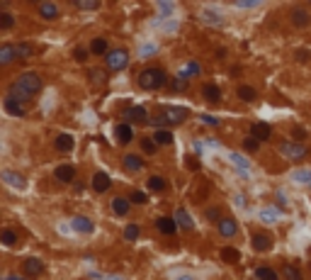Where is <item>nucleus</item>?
Returning <instances> with one entry per match:
<instances>
[{
  "mask_svg": "<svg viewBox=\"0 0 311 280\" xmlns=\"http://www.w3.org/2000/svg\"><path fill=\"white\" fill-rule=\"evenodd\" d=\"M136 83L141 90H161L163 85H168V73L163 71V68H156V66H148V68H143L141 73H139V78H136Z\"/></svg>",
  "mask_w": 311,
  "mask_h": 280,
  "instance_id": "nucleus-1",
  "label": "nucleus"
},
{
  "mask_svg": "<svg viewBox=\"0 0 311 280\" xmlns=\"http://www.w3.org/2000/svg\"><path fill=\"white\" fill-rule=\"evenodd\" d=\"M190 117V110L187 108H173V105H166L163 110L158 112V119L156 124H180Z\"/></svg>",
  "mask_w": 311,
  "mask_h": 280,
  "instance_id": "nucleus-2",
  "label": "nucleus"
},
{
  "mask_svg": "<svg viewBox=\"0 0 311 280\" xmlns=\"http://www.w3.org/2000/svg\"><path fill=\"white\" fill-rule=\"evenodd\" d=\"M105 61H107L110 71H124L127 63H129V52L127 49H110V54L105 56Z\"/></svg>",
  "mask_w": 311,
  "mask_h": 280,
  "instance_id": "nucleus-3",
  "label": "nucleus"
},
{
  "mask_svg": "<svg viewBox=\"0 0 311 280\" xmlns=\"http://www.w3.org/2000/svg\"><path fill=\"white\" fill-rule=\"evenodd\" d=\"M17 83L22 85V88L27 90L29 95H37V93L42 90L44 81H42V76H39V73H34V71H27V73L17 76Z\"/></svg>",
  "mask_w": 311,
  "mask_h": 280,
  "instance_id": "nucleus-4",
  "label": "nucleus"
},
{
  "mask_svg": "<svg viewBox=\"0 0 311 280\" xmlns=\"http://www.w3.org/2000/svg\"><path fill=\"white\" fill-rule=\"evenodd\" d=\"M280 154H284L287 159H304V156H309V149L304 146V144H299V141H284L280 144Z\"/></svg>",
  "mask_w": 311,
  "mask_h": 280,
  "instance_id": "nucleus-5",
  "label": "nucleus"
},
{
  "mask_svg": "<svg viewBox=\"0 0 311 280\" xmlns=\"http://www.w3.org/2000/svg\"><path fill=\"white\" fill-rule=\"evenodd\" d=\"M289 20H292L294 27H299V29H304L311 25V15H309L307 7H292V10H289Z\"/></svg>",
  "mask_w": 311,
  "mask_h": 280,
  "instance_id": "nucleus-6",
  "label": "nucleus"
},
{
  "mask_svg": "<svg viewBox=\"0 0 311 280\" xmlns=\"http://www.w3.org/2000/svg\"><path fill=\"white\" fill-rule=\"evenodd\" d=\"M156 229H158L161 234H166V236H175L180 226L175 222V217H168V215H166V217H158V220H156Z\"/></svg>",
  "mask_w": 311,
  "mask_h": 280,
  "instance_id": "nucleus-7",
  "label": "nucleus"
},
{
  "mask_svg": "<svg viewBox=\"0 0 311 280\" xmlns=\"http://www.w3.org/2000/svg\"><path fill=\"white\" fill-rule=\"evenodd\" d=\"M217 229H219V236H224V239H233V236L238 234V222H236L233 217H224L222 222L217 224Z\"/></svg>",
  "mask_w": 311,
  "mask_h": 280,
  "instance_id": "nucleus-8",
  "label": "nucleus"
},
{
  "mask_svg": "<svg viewBox=\"0 0 311 280\" xmlns=\"http://www.w3.org/2000/svg\"><path fill=\"white\" fill-rule=\"evenodd\" d=\"M251 137L258 141L272 139V127L267 122H255V124H251Z\"/></svg>",
  "mask_w": 311,
  "mask_h": 280,
  "instance_id": "nucleus-9",
  "label": "nucleus"
},
{
  "mask_svg": "<svg viewBox=\"0 0 311 280\" xmlns=\"http://www.w3.org/2000/svg\"><path fill=\"white\" fill-rule=\"evenodd\" d=\"M37 10H39V17H42V20H49V22H51V20H58V12H61V10H58V5H56V2H51V0L39 2V7H37Z\"/></svg>",
  "mask_w": 311,
  "mask_h": 280,
  "instance_id": "nucleus-10",
  "label": "nucleus"
},
{
  "mask_svg": "<svg viewBox=\"0 0 311 280\" xmlns=\"http://www.w3.org/2000/svg\"><path fill=\"white\" fill-rule=\"evenodd\" d=\"M251 246H253L255 251H270L272 249V236L265 234V231H258V234L251 236Z\"/></svg>",
  "mask_w": 311,
  "mask_h": 280,
  "instance_id": "nucleus-11",
  "label": "nucleus"
},
{
  "mask_svg": "<svg viewBox=\"0 0 311 280\" xmlns=\"http://www.w3.org/2000/svg\"><path fill=\"white\" fill-rule=\"evenodd\" d=\"M54 175H56L58 183H73L76 180V166L73 164H61V166H56Z\"/></svg>",
  "mask_w": 311,
  "mask_h": 280,
  "instance_id": "nucleus-12",
  "label": "nucleus"
},
{
  "mask_svg": "<svg viewBox=\"0 0 311 280\" xmlns=\"http://www.w3.org/2000/svg\"><path fill=\"white\" fill-rule=\"evenodd\" d=\"M112 188V178L105 173V170H97L95 175H92V190H97V193H107Z\"/></svg>",
  "mask_w": 311,
  "mask_h": 280,
  "instance_id": "nucleus-13",
  "label": "nucleus"
},
{
  "mask_svg": "<svg viewBox=\"0 0 311 280\" xmlns=\"http://www.w3.org/2000/svg\"><path fill=\"white\" fill-rule=\"evenodd\" d=\"M22 273H25L27 278H37V276L44 273V263H42L39 258H27V261L22 263Z\"/></svg>",
  "mask_w": 311,
  "mask_h": 280,
  "instance_id": "nucleus-14",
  "label": "nucleus"
},
{
  "mask_svg": "<svg viewBox=\"0 0 311 280\" xmlns=\"http://www.w3.org/2000/svg\"><path fill=\"white\" fill-rule=\"evenodd\" d=\"M20 56H17V47L15 44H2L0 47V66H10L15 63Z\"/></svg>",
  "mask_w": 311,
  "mask_h": 280,
  "instance_id": "nucleus-15",
  "label": "nucleus"
},
{
  "mask_svg": "<svg viewBox=\"0 0 311 280\" xmlns=\"http://www.w3.org/2000/svg\"><path fill=\"white\" fill-rule=\"evenodd\" d=\"M7 98H12V100H17V103H27V100H32V98H34V95H29L27 90H25L22 85L15 81V83L7 85Z\"/></svg>",
  "mask_w": 311,
  "mask_h": 280,
  "instance_id": "nucleus-16",
  "label": "nucleus"
},
{
  "mask_svg": "<svg viewBox=\"0 0 311 280\" xmlns=\"http://www.w3.org/2000/svg\"><path fill=\"white\" fill-rule=\"evenodd\" d=\"M202 98L207 100V103H219L222 100V88L219 85H214V83H204L202 85Z\"/></svg>",
  "mask_w": 311,
  "mask_h": 280,
  "instance_id": "nucleus-17",
  "label": "nucleus"
},
{
  "mask_svg": "<svg viewBox=\"0 0 311 280\" xmlns=\"http://www.w3.org/2000/svg\"><path fill=\"white\" fill-rule=\"evenodd\" d=\"M2 108H5V112H10L12 117H25V114H27V108H25L22 103H17V100H12V98H7V95H5V100H2Z\"/></svg>",
  "mask_w": 311,
  "mask_h": 280,
  "instance_id": "nucleus-18",
  "label": "nucleus"
},
{
  "mask_svg": "<svg viewBox=\"0 0 311 280\" xmlns=\"http://www.w3.org/2000/svg\"><path fill=\"white\" fill-rule=\"evenodd\" d=\"M114 137H117L119 144H129V141L134 139V129H132V124H129V122L117 124V127H114Z\"/></svg>",
  "mask_w": 311,
  "mask_h": 280,
  "instance_id": "nucleus-19",
  "label": "nucleus"
},
{
  "mask_svg": "<svg viewBox=\"0 0 311 280\" xmlns=\"http://www.w3.org/2000/svg\"><path fill=\"white\" fill-rule=\"evenodd\" d=\"M124 117H127V122H129V124H132V122L143 124L148 114H146V110H143L141 105H136V108H127V110H124Z\"/></svg>",
  "mask_w": 311,
  "mask_h": 280,
  "instance_id": "nucleus-20",
  "label": "nucleus"
},
{
  "mask_svg": "<svg viewBox=\"0 0 311 280\" xmlns=\"http://www.w3.org/2000/svg\"><path fill=\"white\" fill-rule=\"evenodd\" d=\"M90 54L92 56H107L110 54V44H107V39H105V37H95V39L90 42Z\"/></svg>",
  "mask_w": 311,
  "mask_h": 280,
  "instance_id": "nucleus-21",
  "label": "nucleus"
},
{
  "mask_svg": "<svg viewBox=\"0 0 311 280\" xmlns=\"http://www.w3.org/2000/svg\"><path fill=\"white\" fill-rule=\"evenodd\" d=\"M110 207H112V212L117 215V217H127V215H129L132 202H129V197H114Z\"/></svg>",
  "mask_w": 311,
  "mask_h": 280,
  "instance_id": "nucleus-22",
  "label": "nucleus"
},
{
  "mask_svg": "<svg viewBox=\"0 0 311 280\" xmlns=\"http://www.w3.org/2000/svg\"><path fill=\"white\" fill-rule=\"evenodd\" d=\"M71 224H73V229H76L78 234H92V231H95V222L88 220V217H81V215H78Z\"/></svg>",
  "mask_w": 311,
  "mask_h": 280,
  "instance_id": "nucleus-23",
  "label": "nucleus"
},
{
  "mask_svg": "<svg viewBox=\"0 0 311 280\" xmlns=\"http://www.w3.org/2000/svg\"><path fill=\"white\" fill-rule=\"evenodd\" d=\"M151 137H153V141H156L158 146H170V144L175 141L173 139V132H170V129H163V127H156V132H153Z\"/></svg>",
  "mask_w": 311,
  "mask_h": 280,
  "instance_id": "nucleus-24",
  "label": "nucleus"
},
{
  "mask_svg": "<svg viewBox=\"0 0 311 280\" xmlns=\"http://www.w3.org/2000/svg\"><path fill=\"white\" fill-rule=\"evenodd\" d=\"M122 161H124V168H127V170H141L143 168V159L136 156V154H124Z\"/></svg>",
  "mask_w": 311,
  "mask_h": 280,
  "instance_id": "nucleus-25",
  "label": "nucleus"
},
{
  "mask_svg": "<svg viewBox=\"0 0 311 280\" xmlns=\"http://www.w3.org/2000/svg\"><path fill=\"white\" fill-rule=\"evenodd\" d=\"M168 85H170V90H173V93H185V90L190 88V78H187V73H180V76H178V78H173Z\"/></svg>",
  "mask_w": 311,
  "mask_h": 280,
  "instance_id": "nucleus-26",
  "label": "nucleus"
},
{
  "mask_svg": "<svg viewBox=\"0 0 311 280\" xmlns=\"http://www.w3.org/2000/svg\"><path fill=\"white\" fill-rule=\"evenodd\" d=\"M236 95H238L243 103H255V98H258V90H255L253 85H238Z\"/></svg>",
  "mask_w": 311,
  "mask_h": 280,
  "instance_id": "nucleus-27",
  "label": "nucleus"
},
{
  "mask_svg": "<svg viewBox=\"0 0 311 280\" xmlns=\"http://www.w3.org/2000/svg\"><path fill=\"white\" fill-rule=\"evenodd\" d=\"M175 222H178V226H182L185 231H192V229H195V224H192V220H190V215H187L182 207L175 212Z\"/></svg>",
  "mask_w": 311,
  "mask_h": 280,
  "instance_id": "nucleus-28",
  "label": "nucleus"
},
{
  "mask_svg": "<svg viewBox=\"0 0 311 280\" xmlns=\"http://www.w3.org/2000/svg\"><path fill=\"white\" fill-rule=\"evenodd\" d=\"M15 47H17V56H20V61L32 58V56L37 54V47H34V44H29V42H20V44H15Z\"/></svg>",
  "mask_w": 311,
  "mask_h": 280,
  "instance_id": "nucleus-29",
  "label": "nucleus"
},
{
  "mask_svg": "<svg viewBox=\"0 0 311 280\" xmlns=\"http://www.w3.org/2000/svg\"><path fill=\"white\" fill-rule=\"evenodd\" d=\"M255 278L258 280H280V273L272 271L270 266H260V268H255Z\"/></svg>",
  "mask_w": 311,
  "mask_h": 280,
  "instance_id": "nucleus-30",
  "label": "nucleus"
},
{
  "mask_svg": "<svg viewBox=\"0 0 311 280\" xmlns=\"http://www.w3.org/2000/svg\"><path fill=\"white\" fill-rule=\"evenodd\" d=\"M54 146H56L58 151L68 154V151L73 149V137H71V134H58V137H56V141H54Z\"/></svg>",
  "mask_w": 311,
  "mask_h": 280,
  "instance_id": "nucleus-31",
  "label": "nucleus"
},
{
  "mask_svg": "<svg viewBox=\"0 0 311 280\" xmlns=\"http://www.w3.org/2000/svg\"><path fill=\"white\" fill-rule=\"evenodd\" d=\"M222 261H224V263H238V261H241V251L233 249V246H224V249H222Z\"/></svg>",
  "mask_w": 311,
  "mask_h": 280,
  "instance_id": "nucleus-32",
  "label": "nucleus"
},
{
  "mask_svg": "<svg viewBox=\"0 0 311 280\" xmlns=\"http://www.w3.org/2000/svg\"><path fill=\"white\" fill-rule=\"evenodd\" d=\"M166 188H168V183H166L163 175H151V178H148V190L161 193V190H166Z\"/></svg>",
  "mask_w": 311,
  "mask_h": 280,
  "instance_id": "nucleus-33",
  "label": "nucleus"
},
{
  "mask_svg": "<svg viewBox=\"0 0 311 280\" xmlns=\"http://www.w3.org/2000/svg\"><path fill=\"white\" fill-rule=\"evenodd\" d=\"M71 5L73 7H78V10H100V0H71Z\"/></svg>",
  "mask_w": 311,
  "mask_h": 280,
  "instance_id": "nucleus-34",
  "label": "nucleus"
},
{
  "mask_svg": "<svg viewBox=\"0 0 311 280\" xmlns=\"http://www.w3.org/2000/svg\"><path fill=\"white\" fill-rule=\"evenodd\" d=\"M139 236H141V226L139 224H127L124 226V239L127 241H136Z\"/></svg>",
  "mask_w": 311,
  "mask_h": 280,
  "instance_id": "nucleus-35",
  "label": "nucleus"
},
{
  "mask_svg": "<svg viewBox=\"0 0 311 280\" xmlns=\"http://www.w3.org/2000/svg\"><path fill=\"white\" fill-rule=\"evenodd\" d=\"M0 241H2V246H15L17 234H15L12 229H2V231H0Z\"/></svg>",
  "mask_w": 311,
  "mask_h": 280,
  "instance_id": "nucleus-36",
  "label": "nucleus"
},
{
  "mask_svg": "<svg viewBox=\"0 0 311 280\" xmlns=\"http://www.w3.org/2000/svg\"><path fill=\"white\" fill-rule=\"evenodd\" d=\"M282 273H284V280H304L302 271H299L297 266H284Z\"/></svg>",
  "mask_w": 311,
  "mask_h": 280,
  "instance_id": "nucleus-37",
  "label": "nucleus"
},
{
  "mask_svg": "<svg viewBox=\"0 0 311 280\" xmlns=\"http://www.w3.org/2000/svg\"><path fill=\"white\" fill-rule=\"evenodd\" d=\"M129 202H132V205H146V202H148V195H146L143 190H132V193H129Z\"/></svg>",
  "mask_w": 311,
  "mask_h": 280,
  "instance_id": "nucleus-38",
  "label": "nucleus"
},
{
  "mask_svg": "<svg viewBox=\"0 0 311 280\" xmlns=\"http://www.w3.org/2000/svg\"><path fill=\"white\" fill-rule=\"evenodd\" d=\"M156 149H158V144L153 141V137H143L141 139V151L143 154H156Z\"/></svg>",
  "mask_w": 311,
  "mask_h": 280,
  "instance_id": "nucleus-39",
  "label": "nucleus"
},
{
  "mask_svg": "<svg viewBox=\"0 0 311 280\" xmlns=\"http://www.w3.org/2000/svg\"><path fill=\"white\" fill-rule=\"evenodd\" d=\"M15 27V17L10 12H0V29H12Z\"/></svg>",
  "mask_w": 311,
  "mask_h": 280,
  "instance_id": "nucleus-40",
  "label": "nucleus"
},
{
  "mask_svg": "<svg viewBox=\"0 0 311 280\" xmlns=\"http://www.w3.org/2000/svg\"><path fill=\"white\" fill-rule=\"evenodd\" d=\"M204 215H207V220H209V222H217V224L224 220V217H222V207H209Z\"/></svg>",
  "mask_w": 311,
  "mask_h": 280,
  "instance_id": "nucleus-41",
  "label": "nucleus"
},
{
  "mask_svg": "<svg viewBox=\"0 0 311 280\" xmlns=\"http://www.w3.org/2000/svg\"><path fill=\"white\" fill-rule=\"evenodd\" d=\"M2 175H5V180L12 183V185H20V188L25 185V178H17V173H12V170H5Z\"/></svg>",
  "mask_w": 311,
  "mask_h": 280,
  "instance_id": "nucleus-42",
  "label": "nucleus"
},
{
  "mask_svg": "<svg viewBox=\"0 0 311 280\" xmlns=\"http://www.w3.org/2000/svg\"><path fill=\"white\" fill-rule=\"evenodd\" d=\"M88 54H90V49H83V47H76V49H73V58H76L78 63H85V61H88Z\"/></svg>",
  "mask_w": 311,
  "mask_h": 280,
  "instance_id": "nucleus-43",
  "label": "nucleus"
},
{
  "mask_svg": "<svg viewBox=\"0 0 311 280\" xmlns=\"http://www.w3.org/2000/svg\"><path fill=\"white\" fill-rule=\"evenodd\" d=\"M243 149H246L248 154H255V151L260 149V141L253 139V137H248V139H243Z\"/></svg>",
  "mask_w": 311,
  "mask_h": 280,
  "instance_id": "nucleus-44",
  "label": "nucleus"
},
{
  "mask_svg": "<svg viewBox=\"0 0 311 280\" xmlns=\"http://www.w3.org/2000/svg\"><path fill=\"white\" fill-rule=\"evenodd\" d=\"M88 76H90V81H92V83H105V73H102V71H97V68H90V71H88Z\"/></svg>",
  "mask_w": 311,
  "mask_h": 280,
  "instance_id": "nucleus-45",
  "label": "nucleus"
},
{
  "mask_svg": "<svg viewBox=\"0 0 311 280\" xmlns=\"http://www.w3.org/2000/svg\"><path fill=\"white\" fill-rule=\"evenodd\" d=\"M294 139L297 141L307 139V129H304V127H294Z\"/></svg>",
  "mask_w": 311,
  "mask_h": 280,
  "instance_id": "nucleus-46",
  "label": "nucleus"
},
{
  "mask_svg": "<svg viewBox=\"0 0 311 280\" xmlns=\"http://www.w3.org/2000/svg\"><path fill=\"white\" fill-rule=\"evenodd\" d=\"M202 119H204L207 124H214V127L219 124V119H217V117H212V114H202Z\"/></svg>",
  "mask_w": 311,
  "mask_h": 280,
  "instance_id": "nucleus-47",
  "label": "nucleus"
},
{
  "mask_svg": "<svg viewBox=\"0 0 311 280\" xmlns=\"http://www.w3.org/2000/svg\"><path fill=\"white\" fill-rule=\"evenodd\" d=\"M187 168L190 170H199V161L197 159H187Z\"/></svg>",
  "mask_w": 311,
  "mask_h": 280,
  "instance_id": "nucleus-48",
  "label": "nucleus"
},
{
  "mask_svg": "<svg viewBox=\"0 0 311 280\" xmlns=\"http://www.w3.org/2000/svg\"><path fill=\"white\" fill-rule=\"evenodd\" d=\"M187 71L197 76V73H199V63H195V61H190V63H187Z\"/></svg>",
  "mask_w": 311,
  "mask_h": 280,
  "instance_id": "nucleus-49",
  "label": "nucleus"
},
{
  "mask_svg": "<svg viewBox=\"0 0 311 280\" xmlns=\"http://www.w3.org/2000/svg\"><path fill=\"white\" fill-rule=\"evenodd\" d=\"M297 56H299V61H307V58H309V52H299Z\"/></svg>",
  "mask_w": 311,
  "mask_h": 280,
  "instance_id": "nucleus-50",
  "label": "nucleus"
},
{
  "mask_svg": "<svg viewBox=\"0 0 311 280\" xmlns=\"http://www.w3.org/2000/svg\"><path fill=\"white\" fill-rule=\"evenodd\" d=\"M7 280H27V278H17V276H7Z\"/></svg>",
  "mask_w": 311,
  "mask_h": 280,
  "instance_id": "nucleus-51",
  "label": "nucleus"
}]
</instances>
